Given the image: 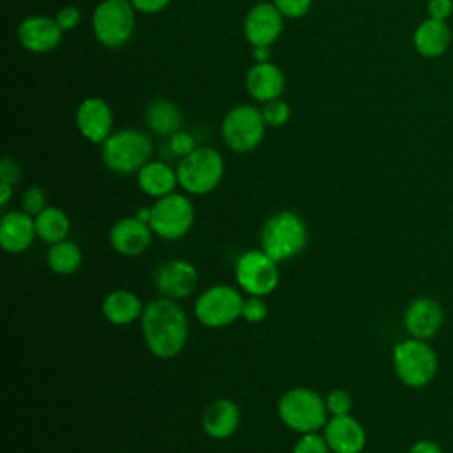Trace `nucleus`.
I'll return each mask as SVG.
<instances>
[{
	"label": "nucleus",
	"instance_id": "nucleus-1",
	"mask_svg": "<svg viewBox=\"0 0 453 453\" xmlns=\"http://www.w3.org/2000/svg\"><path fill=\"white\" fill-rule=\"evenodd\" d=\"M140 329L143 343L154 357L173 359L188 345L189 319L177 301L159 296L145 303Z\"/></svg>",
	"mask_w": 453,
	"mask_h": 453
},
{
	"label": "nucleus",
	"instance_id": "nucleus-2",
	"mask_svg": "<svg viewBox=\"0 0 453 453\" xmlns=\"http://www.w3.org/2000/svg\"><path fill=\"white\" fill-rule=\"evenodd\" d=\"M103 165L117 175H136L152 159V138L136 127L113 131L101 145Z\"/></svg>",
	"mask_w": 453,
	"mask_h": 453
},
{
	"label": "nucleus",
	"instance_id": "nucleus-3",
	"mask_svg": "<svg viewBox=\"0 0 453 453\" xmlns=\"http://www.w3.org/2000/svg\"><path fill=\"white\" fill-rule=\"evenodd\" d=\"M260 250H264L278 264L287 262L308 244V226L303 216L294 211H278L271 214L260 226Z\"/></svg>",
	"mask_w": 453,
	"mask_h": 453
},
{
	"label": "nucleus",
	"instance_id": "nucleus-4",
	"mask_svg": "<svg viewBox=\"0 0 453 453\" xmlns=\"http://www.w3.org/2000/svg\"><path fill=\"white\" fill-rule=\"evenodd\" d=\"M276 414L288 430L299 435L322 432L329 419L326 396L306 386L287 389L276 402Z\"/></svg>",
	"mask_w": 453,
	"mask_h": 453
},
{
	"label": "nucleus",
	"instance_id": "nucleus-5",
	"mask_svg": "<svg viewBox=\"0 0 453 453\" xmlns=\"http://www.w3.org/2000/svg\"><path fill=\"white\" fill-rule=\"evenodd\" d=\"M391 365L396 379L403 386L421 389L435 379L439 356L428 340L407 336L395 343L391 350Z\"/></svg>",
	"mask_w": 453,
	"mask_h": 453
},
{
	"label": "nucleus",
	"instance_id": "nucleus-6",
	"mask_svg": "<svg viewBox=\"0 0 453 453\" xmlns=\"http://www.w3.org/2000/svg\"><path fill=\"white\" fill-rule=\"evenodd\" d=\"M179 188L189 196L212 193L225 177V159L219 150L200 145L177 163Z\"/></svg>",
	"mask_w": 453,
	"mask_h": 453
},
{
	"label": "nucleus",
	"instance_id": "nucleus-7",
	"mask_svg": "<svg viewBox=\"0 0 453 453\" xmlns=\"http://www.w3.org/2000/svg\"><path fill=\"white\" fill-rule=\"evenodd\" d=\"M244 292L228 283H216L198 294L193 304L195 319L209 329L232 326L241 319Z\"/></svg>",
	"mask_w": 453,
	"mask_h": 453
},
{
	"label": "nucleus",
	"instance_id": "nucleus-8",
	"mask_svg": "<svg viewBox=\"0 0 453 453\" xmlns=\"http://www.w3.org/2000/svg\"><path fill=\"white\" fill-rule=\"evenodd\" d=\"M136 11L129 0H103L92 12V32L96 41L108 48L126 46L134 32Z\"/></svg>",
	"mask_w": 453,
	"mask_h": 453
},
{
	"label": "nucleus",
	"instance_id": "nucleus-9",
	"mask_svg": "<svg viewBox=\"0 0 453 453\" xmlns=\"http://www.w3.org/2000/svg\"><path fill=\"white\" fill-rule=\"evenodd\" d=\"M265 129L267 124L264 120L262 110L255 104H237L230 108L219 126L225 145L237 154H248L255 150L262 143Z\"/></svg>",
	"mask_w": 453,
	"mask_h": 453
},
{
	"label": "nucleus",
	"instance_id": "nucleus-10",
	"mask_svg": "<svg viewBox=\"0 0 453 453\" xmlns=\"http://www.w3.org/2000/svg\"><path fill=\"white\" fill-rule=\"evenodd\" d=\"M150 228L156 237L165 241H179L189 234L195 225L196 211L188 193L173 191L154 200Z\"/></svg>",
	"mask_w": 453,
	"mask_h": 453
},
{
	"label": "nucleus",
	"instance_id": "nucleus-11",
	"mask_svg": "<svg viewBox=\"0 0 453 453\" xmlns=\"http://www.w3.org/2000/svg\"><path fill=\"white\" fill-rule=\"evenodd\" d=\"M237 287L246 296H271L280 285V267L264 250L242 251L234 265Z\"/></svg>",
	"mask_w": 453,
	"mask_h": 453
},
{
	"label": "nucleus",
	"instance_id": "nucleus-12",
	"mask_svg": "<svg viewBox=\"0 0 453 453\" xmlns=\"http://www.w3.org/2000/svg\"><path fill=\"white\" fill-rule=\"evenodd\" d=\"M200 283L198 269L186 258L163 262L154 273V288L161 297L180 301L189 297Z\"/></svg>",
	"mask_w": 453,
	"mask_h": 453
},
{
	"label": "nucleus",
	"instance_id": "nucleus-13",
	"mask_svg": "<svg viewBox=\"0 0 453 453\" xmlns=\"http://www.w3.org/2000/svg\"><path fill=\"white\" fill-rule=\"evenodd\" d=\"M285 28V16L273 2H258L244 16V39L255 46H273Z\"/></svg>",
	"mask_w": 453,
	"mask_h": 453
},
{
	"label": "nucleus",
	"instance_id": "nucleus-14",
	"mask_svg": "<svg viewBox=\"0 0 453 453\" xmlns=\"http://www.w3.org/2000/svg\"><path fill=\"white\" fill-rule=\"evenodd\" d=\"M402 324L409 336L430 340L444 326V308L432 296H418L407 303Z\"/></svg>",
	"mask_w": 453,
	"mask_h": 453
},
{
	"label": "nucleus",
	"instance_id": "nucleus-15",
	"mask_svg": "<svg viewBox=\"0 0 453 453\" xmlns=\"http://www.w3.org/2000/svg\"><path fill=\"white\" fill-rule=\"evenodd\" d=\"M74 120L80 134L96 145H101L115 131L113 110L103 97L97 96L85 97L78 104Z\"/></svg>",
	"mask_w": 453,
	"mask_h": 453
},
{
	"label": "nucleus",
	"instance_id": "nucleus-16",
	"mask_svg": "<svg viewBox=\"0 0 453 453\" xmlns=\"http://www.w3.org/2000/svg\"><path fill=\"white\" fill-rule=\"evenodd\" d=\"M64 30L58 27L55 16L32 14L21 19L16 35L19 44L30 53H50L60 46Z\"/></svg>",
	"mask_w": 453,
	"mask_h": 453
},
{
	"label": "nucleus",
	"instance_id": "nucleus-17",
	"mask_svg": "<svg viewBox=\"0 0 453 453\" xmlns=\"http://www.w3.org/2000/svg\"><path fill=\"white\" fill-rule=\"evenodd\" d=\"M152 237L154 232L150 225L138 219L136 216L119 218L108 232L110 248L120 257L129 258L145 253L152 242Z\"/></svg>",
	"mask_w": 453,
	"mask_h": 453
},
{
	"label": "nucleus",
	"instance_id": "nucleus-18",
	"mask_svg": "<svg viewBox=\"0 0 453 453\" xmlns=\"http://www.w3.org/2000/svg\"><path fill=\"white\" fill-rule=\"evenodd\" d=\"M331 453H361L366 448V430L352 414L329 416L322 428Z\"/></svg>",
	"mask_w": 453,
	"mask_h": 453
},
{
	"label": "nucleus",
	"instance_id": "nucleus-19",
	"mask_svg": "<svg viewBox=\"0 0 453 453\" xmlns=\"http://www.w3.org/2000/svg\"><path fill=\"white\" fill-rule=\"evenodd\" d=\"M37 239L35 219L23 209L7 211L0 219V246L9 255H21Z\"/></svg>",
	"mask_w": 453,
	"mask_h": 453
},
{
	"label": "nucleus",
	"instance_id": "nucleus-20",
	"mask_svg": "<svg viewBox=\"0 0 453 453\" xmlns=\"http://www.w3.org/2000/svg\"><path fill=\"white\" fill-rule=\"evenodd\" d=\"M200 425L207 437L214 441H226L239 430L241 409L230 398H216L203 409Z\"/></svg>",
	"mask_w": 453,
	"mask_h": 453
},
{
	"label": "nucleus",
	"instance_id": "nucleus-21",
	"mask_svg": "<svg viewBox=\"0 0 453 453\" xmlns=\"http://www.w3.org/2000/svg\"><path fill=\"white\" fill-rule=\"evenodd\" d=\"M246 90L251 99L267 103L285 92V73L274 62H255L246 73Z\"/></svg>",
	"mask_w": 453,
	"mask_h": 453
},
{
	"label": "nucleus",
	"instance_id": "nucleus-22",
	"mask_svg": "<svg viewBox=\"0 0 453 453\" xmlns=\"http://www.w3.org/2000/svg\"><path fill=\"white\" fill-rule=\"evenodd\" d=\"M145 303L129 288H113L101 301V313L111 326H129L142 319Z\"/></svg>",
	"mask_w": 453,
	"mask_h": 453
},
{
	"label": "nucleus",
	"instance_id": "nucleus-23",
	"mask_svg": "<svg viewBox=\"0 0 453 453\" xmlns=\"http://www.w3.org/2000/svg\"><path fill=\"white\" fill-rule=\"evenodd\" d=\"M134 177L140 191L154 200L173 193L179 186L177 170L161 159H150L138 170Z\"/></svg>",
	"mask_w": 453,
	"mask_h": 453
},
{
	"label": "nucleus",
	"instance_id": "nucleus-24",
	"mask_svg": "<svg viewBox=\"0 0 453 453\" xmlns=\"http://www.w3.org/2000/svg\"><path fill=\"white\" fill-rule=\"evenodd\" d=\"M414 50L425 58H437L444 55L451 44V30L446 21L426 18L412 34Z\"/></svg>",
	"mask_w": 453,
	"mask_h": 453
},
{
	"label": "nucleus",
	"instance_id": "nucleus-25",
	"mask_svg": "<svg viewBox=\"0 0 453 453\" xmlns=\"http://www.w3.org/2000/svg\"><path fill=\"white\" fill-rule=\"evenodd\" d=\"M145 124L147 127L159 136H172L182 129V111L180 108L165 97L152 99L145 108Z\"/></svg>",
	"mask_w": 453,
	"mask_h": 453
},
{
	"label": "nucleus",
	"instance_id": "nucleus-26",
	"mask_svg": "<svg viewBox=\"0 0 453 453\" xmlns=\"http://www.w3.org/2000/svg\"><path fill=\"white\" fill-rule=\"evenodd\" d=\"M34 219H35L37 239H41L42 242L55 244L69 237L71 219L64 209L48 205L44 211L34 216Z\"/></svg>",
	"mask_w": 453,
	"mask_h": 453
},
{
	"label": "nucleus",
	"instance_id": "nucleus-27",
	"mask_svg": "<svg viewBox=\"0 0 453 453\" xmlns=\"http://www.w3.org/2000/svg\"><path fill=\"white\" fill-rule=\"evenodd\" d=\"M83 262V251L78 242L71 239H64L60 242L50 244L46 251V265L57 276H71L74 274Z\"/></svg>",
	"mask_w": 453,
	"mask_h": 453
},
{
	"label": "nucleus",
	"instance_id": "nucleus-28",
	"mask_svg": "<svg viewBox=\"0 0 453 453\" xmlns=\"http://www.w3.org/2000/svg\"><path fill=\"white\" fill-rule=\"evenodd\" d=\"M260 110H262L267 127H283L290 120V115H292L290 104L281 97L264 103Z\"/></svg>",
	"mask_w": 453,
	"mask_h": 453
},
{
	"label": "nucleus",
	"instance_id": "nucleus-29",
	"mask_svg": "<svg viewBox=\"0 0 453 453\" xmlns=\"http://www.w3.org/2000/svg\"><path fill=\"white\" fill-rule=\"evenodd\" d=\"M269 317V304L265 297L260 296H248L244 297L241 319L248 324H262Z\"/></svg>",
	"mask_w": 453,
	"mask_h": 453
},
{
	"label": "nucleus",
	"instance_id": "nucleus-30",
	"mask_svg": "<svg viewBox=\"0 0 453 453\" xmlns=\"http://www.w3.org/2000/svg\"><path fill=\"white\" fill-rule=\"evenodd\" d=\"M290 453H331V449L322 432H310L297 437Z\"/></svg>",
	"mask_w": 453,
	"mask_h": 453
},
{
	"label": "nucleus",
	"instance_id": "nucleus-31",
	"mask_svg": "<svg viewBox=\"0 0 453 453\" xmlns=\"http://www.w3.org/2000/svg\"><path fill=\"white\" fill-rule=\"evenodd\" d=\"M326 407L329 416H343L352 411V395L347 389L334 388L326 395Z\"/></svg>",
	"mask_w": 453,
	"mask_h": 453
},
{
	"label": "nucleus",
	"instance_id": "nucleus-32",
	"mask_svg": "<svg viewBox=\"0 0 453 453\" xmlns=\"http://www.w3.org/2000/svg\"><path fill=\"white\" fill-rule=\"evenodd\" d=\"M48 207L46 191L41 186H28L21 195V209L32 216H37Z\"/></svg>",
	"mask_w": 453,
	"mask_h": 453
},
{
	"label": "nucleus",
	"instance_id": "nucleus-33",
	"mask_svg": "<svg viewBox=\"0 0 453 453\" xmlns=\"http://www.w3.org/2000/svg\"><path fill=\"white\" fill-rule=\"evenodd\" d=\"M168 147H170L172 154L179 156V159H180V157L188 156L189 152H193L196 149V142H195L191 133H188L184 129H179L177 133L168 136Z\"/></svg>",
	"mask_w": 453,
	"mask_h": 453
},
{
	"label": "nucleus",
	"instance_id": "nucleus-34",
	"mask_svg": "<svg viewBox=\"0 0 453 453\" xmlns=\"http://www.w3.org/2000/svg\"><path fill=\"white\" fill-rule=\"evenodd\" d=\"M273 4L288 19L303 18L311 7V0H273Z\"/></svg>",
	"mask_w": 453,
	"mask_h": 453
},
{
	"label": "nucleus",
	"instance_id": "nucleus-35",
	"mask_svg": "<svg viewBox=\"0 0 453 453\" xmlns=\"http://www.w3.org/2000/svg\"><path fill=\"white\" fill-rule=\"evenodd\" d=\"M55 19L64 32H71L81 23V12L74 5H64L55 12Z\"/></svg>",
	"mask_w": 453,
	"mask_h": 453
},
{
	"label": "nucleus",
	"instance_id": "nucleus-36",
	"mask_svg": "<svg viewBox=\"0 0 453 453\" xmlns=\"http://www.w3.org/2000/svg\"><path fill=\"white\" fill-rule=\"evenodd\" d=\"M19 180H21V168H19V165L12 157L4 156L2 161H0V182H7V184L14 186Z\"/></svg>",
	"mask_w": 453,
	"mask_h": 453
},
{
	"label": "nucleus",
	"instance_id": "nucleus-37",
	"mask_svg": "<svg viewBox=\"0 0 453 453\" xmlns=\"http://www.w3.org/2000/svg\"><path fill=\"white\" fill-rule=\"evenodd\" d=\"M426 14L428 18L448 21V18L453 14V0H428Z\"/></svg>",
	"mask_w": 453,
	"mask_h": 453
},
{
	"label": "nucleus",
	"instance_id": "nucleus-38",
	"mask_svg": "<svg viewBox=\"0 0 453 453\" xmlns=\"http://www.w3.org/2000/svg\"><path fill=\"white\" fill-rule=\"evenodd\" d=\"M129 2L134 7V11L142 14L163 12L172 4V0H129Z\"/></svg>",
	"mask_w": 453,
	"mask_h": 453
},
{
	"label": "nucleus",
	"instance_id": "nucleus-39",
	"mask_svg": "<svg viewBox=\"0 0 453 453\" xmlns=\"http://www.w3.org/2000/svg\"><path fill=\"white\" fill-rule=\"evenodd\" d=\"M407 453H446V451L439 442L432 439H418L409 446Z\"/></svg>",
	"mask_w": 453,
	"mask_h": 453
},
{
	"label": "nucleus",
	"instance_id": "nucleus-40",
	"mask_svg": "<svg viewBox=\"0 0 453 453\" xmlns=\"http://www.w3.org/2000/svg\"><path fill=\"white\" fill-rule=\"evenodd\" d=\"M251 55L255 62H269L271 60V46H255L251 48Z\"/></svg>",
	"mask_w": 453,
	"mask_h": 453
},
{
	"label": "nucleus",
	"instance_id": "nucleus-41",
	"mask_svg": "<svg viewBox=\"0 0 453 453\" xmlns=\"http://www.w3.org/2000/svg\"><path fill=\"white\" fill-rule=\"evenodd\" d=\"M12 188L7 182H0V207H5L12 198Z\"/></svg>",
	"mask_w": 453,
	"mask_h": 453
},
{
	"label": "nucleus",
	"instance_id": "nucleus-42",
	"mask_svg": "<svg viewBox=\"0 0 453 453\" xmlns=\"http://www.w3.org/2000/svg\"><path fill=\"white\" fill-rule=\"evenodd\" d=\"M134 216H136L138 219H142V221L149 223V221H150V216H152V207H150V205H147V207H140V209H136Z\"/></svg>",
	"mask_w": 453,
	"mask_h": 453
},
{
	"label": "nucleus",
	"instance_id": "nucleus-43",
	"mask_svg": "<svg viewBox=\"0 0 453 453\" xmlns=\"http://www.w3.org/2000/svg\"><path fill=\"white\" fill-rule=\"evenodd\" d=\"M124 453H131V451H124Z\"/></svg>",
	"mask_w": 453,
	"mask_h": 453
}]
</instances>
